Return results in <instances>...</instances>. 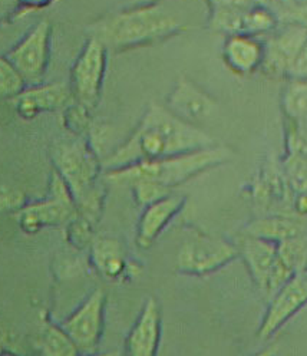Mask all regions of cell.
I'll use <instances>...</instances> for the list:
<instances>
[{
	"instance_id": "6da1fadb",
	"label": "cell",
	"mask_w": 307,
	"mask_h": 356,
	"mask_svg": "<svg viewBox=\"0 0 307 356\" xmlns=\"http://www.w3.org/2000/svg\"><path fill=\"white\" fill-rule=\"evenodd\" d=\"M213 145L214 140L206 131L174 115L168 108L152 104L131 137L108 155L102 167L113 171Z\"/></svg>"
},
{
	"instance_id": "7a4b0ae2",
	"label": "cell",
	"mask_w": 307,
	"mask_h": 356,
	"mask_svg": "<svg viewBox=\"0 0 307 356\" xmlns=\"http://www.w3.org/2000/svg\"><path fill=\"white\" fill-rule=\"evenodd\" d=\"M184 24L160 3H148L106 15L90 28L108 51L125 52L163 42L184 31Z\"/></svg>"
},
{
	"instance_id": "3957f363",
	"label": "cell",
	"mask_w": 307,
	"mask_h": 356,
	"mask_svg": "<svg viewBox=\"0 0 307 356\" xmlns=\"http://www.w3.org/2000/svg\"><path fill=\"white\" fill-rule=\"evenodd\" d=\"M233 157L231 149L226 147H208L172 157L152 161H142L119 170L105 172V180L119 186H133L138 181L154 183L167 190H172L195 175L210 168L222 165Z\"/></svg>"
},
{
	"instance_id": "277c9868",
	"label": "cell",
	"mask_w": 307,
	"mask_h": 356,
	"mask_svg": "<svg viewBox=\"0 0 307 356\" xmlns=\"http://www.w3.org/2000/svg\"><path fill=\"white\" fill-rule=\"evenodd\" d=\"M52 157L55 171L74 197L78 216L94 225L103 200V188L99 184V172L103 167L97 152L85 140L79 138L58 144Z\"/></svg>"
},
{
	"instance_id": "5b68a950",
	"label": "cell",
	"mask_w": 307,
	"mask_h": 356,
	"mask_svg": "<svg viewBox=\"0 0 307 356\" xmlns=\"http://www.w3.org/2000/svg\"><path fill=\"white\" fill-rule=\"evenodd\" d=\"M78 216L74 197L62 180L53 171L51 181V195L42 202L24 206L17 211V222L20 229L28 234H35L45 227L62 226L72 221Z\"/></svg>"
},
{
	"instance_id": "8992f818",
	"label": "cell",
	"mask_w": 307,
	"mask_h": 356,
	"mask_svg": "<svg viewBox=\"0 0 307 356\" xmlns=\"http://www.w3.org/2000/svg\"><path fill=\"white\" fill-rule=\"evenodd\" d=\"M240 256L237 246L203 233L188 237L177 254V270L183 275L204 276L222 269Z\"/></svg>"
},
{
	"instance_id": "52a82bcc",
	"label": "cell",
	"mask_w": 307,
	"mask_h": 356,
	"mask_svg": "<svg viewBox=\"0 0 307 356\" xmlns=\"http://www.w3.org/2000/svg\"><path fill=\"white\" fill-rule=\"evenodd\" d=\"M108 49L94 36H90L78 55L71 71V91L75 101L88 109L98 105L106 71Z\"/></svg>"
},
{
	"instance_id": "ba28073f",
	"label": "cell",
	"mask_w": 307,
	"mask_h": 356,
	"mask_svg": "<svg viewBox=\"0 0 307 356\" xmlns=\"http://www.w3.org/2000/svg\"><path fill=\"white\" fill-rule=\"evenodd\" d=\"M51 42L52 25L42 20L6 55L26 85H38L45 76L51 59Z\"/></svg>"
},
{
	"instance_id": "9c48e42d",
	"label": "cell",
	"mask_w": 307,
	"mask_h": 356,
	"mask_svg": "<svg viewBox=\"0 0 307 356\" xmlns=\"http://www.w3.org/2000/svg\"><path fill=\"white\" fill-rule=\"evenodd\" d=\"M105 302L103 291L97 289L69 318L60 323L81 353L94 352L101 341Z\"/></svg>"
},
{
	"instance_id": "30bf717a",
	"label": "cell",
	"mask_w": 307,
	"mask_h": 356,
	"mask_svg": "<svg viewBox=\"0 0 307 356\" xmlns=\"http://www.w3.org/2000/svg\"><path fill=\"white\" fill-rule=\"evenodd\" d=\"M307 305V270L296 273L272 296L266 316L258 329V338L266 341L286 325Z\"/></svg>"
},
{
	"instance_id": "8fae6325",
	"label": "cell",
	"mask_w": 307,
	"mask_h": 356,
	"mask_svg": "<svg viewBox=\"0 0 307 356\" xmlns=\"http://www.w3.org/2000/svg\"><path fill=\"white\" fill-rule=\"evenodd\" d=\"M307 43V28L288 24L265 43L261 71L272 78L288 76L290 66Z\"/></svg>"
},
{
	"instance_id": "7c38bea8",
	"label": "cell",
	"mask_w": 307,
	"mask_h": 356,
	"mask_svg": "<svg viewBox=\"0 0 307 356\" xmlns=\"http://www.w3.org/2000/svg\"><path fill=\"white\" fill-rule=\"evenodd\" d=\"M74 98L71 86L62 82L33 85L13 99L16 114L26 121L36 118L42 113H51L65 108Z\"/></svg>"
},
{
	"instance_id": "4fadbf2b",
	"label": "cell",
	"mask_w": 307,
	"mask_h": 356,
	"mask_svg": "<svg viewBox=\"0 0 307 356\" xmlns=\"http://www.w3.org/2000/svg\"><path fill=\"white\" fill-rule=\"evenodd\" d=\"M161 339V312L149 298L125 341V356H157Z\"/></svg>"
},
{
	"instance_id": "5bb4252c",
	"label": "cell",
	"mask_w": 307,
	"mask_h": 356,
	"mask_svg": "<svg viewBox=\"0 0 307 356\" xmlns=\"http://www.w3.org/2000/svg\"><path fill=\"white\" fill-rule=\"evenodd\" d=\"M168 109L179 118L194 124V121L210 117L215 109V99L190 79L181 76L168 97Z\"/></svg>"
},
{
	"instance_id": "9a60e30c",
	"label": "cell",
	"mask_w": 307,
	"mask_h": 356,
	"mask_svg": "<svg viewBox=\"0 0 307 356\" xmlns=\"http://www.w3.org/2000/svg\"><path fill=\"white\" fill-rule=\"evenodd\" d=\"M237 249L257 287L265 295H269V280L277 260V244L243 234Z\"/></svg>"
},
{
	"instance_id": "2e32d148",
	"label": "cell",
	"mask_w": 307,
	"mask_h": 356,
	"mask_svg": "<svg viewBox=\"0 0 307 356\" xmlns=\"http://www.w3.org/2000/svg\"><path fill=\"white\" fill-rule=\"evenodd\" d=\"M185 198L183 195L169 194L158 200V202L144 207L137 230L138 246L141 249H149L152 243L169 225V221L183 210Z\"/></svg>"
},
{
	"instance_id": "e0dca14e",
	"label": "cell",
	"mask_w": 307,
	"mask_h": 356,
	"mask_svg": "<svg viewBox=\"0 0 307 356\" xmlns=\"http://www.w3.org/2000/svg\"><path fill=\"white\" fill-rule=\"evenodd\" d=\"M223 60L235 75L254 74L265 60V43L250 35H230L223 47Z\"/></svg>"
},
{
	"instance_id": "ac0fdd59",
	"label": "cell",
	"mask_w": 307,
	"mask_h": 356,
	"mask_svg": "<svg viewBox=\"0 0 307 356\" xmlns=\"http://www.w3.org/2000/svg\"><path fill=\"white\" fill-rule=\"evenodd\" d=\"M92 263L99 275L111 282H119L133 272L118 238L99 237L92 243Z\"/></svg>"
},
{
	"instance_id": "d6986e66",
	"label": "cell",
	"mask_w": 307,
	"mask_h": 356,
	"mask_svg": "<svg viewBox=\"0 0 307 356\" xmlns=\"http://www.w3.org/2000/svg\"><path fill=\"white\" fill-rule=\"evenodd\" d=\"M304 230L306 225L301 218L289 216H270L250 222L243 234L279 244L281 241L306 234Z\"/></svg>"
},
{
	"instance_id": "ffe728a7",
	"label": "cell",
	"mask_w": 307,
	"mask_h": 356,
	"mask_svg": "<svg viewBox=\"0 0 307 356\" xmlns=\"http://www.w3.org/2000/svg\"><path fill=\"white\" fill-rule=\"evenodd\" d=\"M40 356H79L81 352L60 323L43 321L39 335Z\"/></svg>"
},
{
	"instance_id": "44dd1931",
	"label": "cell",
	"mask_w": 307,
	"mask_h": 356,
	"mask_svg": "<svg viewBox=\"0 0 307 356\" xmlns=\"http://www.w3.org/2000/svg\"><path fill=\"white\" fill-rule=\"evenodd\" d=\"M281 108L290 121L307 120V79H290L281 97Z\"/></svg>"
},
{
	"instance_id": "7402d4cb",
	"label": "cell",
	"mask_w": 307,
	"mask_h": 356,
	"mask_svg": "<svg viewBox=\"0 0 307 356\" xmlns=\"http://www.w3.org/2000/svg\"><path fill=\"white\" fill-rule=\"evenodd\" d=\"M277 254L294 273L307 270V234L279 243Z\"/></svg>"
},
{
	"instance_id": "603a6c76",
	"label": "cell",
	"mask_w": 307,
	"mask_h": 356,
	"mask_svg": "<svg viewBox=\"0 0 307 356\" xmlns=\"http://www.w3.org/2000/svg\"><path fill=\"white\" fill-rule=\"evenodd\" d=\"M26 89V82L15 66L5 58H0V99H15Z\"/></svg>"
},
{
	"instance_id": "cb8c5ba5",
	"label": "cell",
	"mask_w": 307,
	"mask_h": 356,
	"mask_svg": "<svg viewBox=\"0 0 307 356\" xmlns=\"http://www.w3.org/2000/svg\"><path fill=\"white\" fill-rule=\"evenodd\" d=\"M286 170V181L297 193H307V161L288 155L284 161Z\"/></svg>"
},
{
	"instance_id": "d4e9b609",
	"label": "cell",
	"mask_w": 307,
	"mask_h": 356,
	"mask_svg": "<svg viewBox=\"0 0 307 356\" xmlns=\"http://www.w3.org/2000/svg\"><path fill=\"white\" fill-rule=\"evenodd\" d=\"M129 187L133 188L137 204L141 206L142 209L171 194L169 190H167L161 186L154 184V183H147V181H138V183H134L133 186H129Z\"/></svg>"
},
{
	"instance_id": "484cf974",
	"label": "cell",
	"mask_w": 307,
	"mask_h": 356,
	"mask_svg": "<svg viewBox=\"0 0 307 356\" xmlns=\"http://www.w3.org/2000/svg\"><path fill=\"white\" fill-rule=\"evenodd\" d=\"M65 113H67L63 117L65 127H67L72 134H75V136L81 137V134H83L91 124L90 109L76 102L75 105L68 106Z\"/></svg>"
},
{
	"instance_id": "4316f807",
	"label": "cell",
	"mask_w": 307,
	"mask_h": 356,
	"mask_svg": "<svg viewBox=\"0 0 307 356\" xmlns=\"http://www.w3.org/2000/svg\"><path fill=\"white\" fill-rule=\"evenodd\" d=\"M22 207H24V194L17 190L0 187V213L20 210Z\"/></svg>"
},
{
	"instance_id": "83f0119b",
	"label": "cell",
	"mask_w": 307,
	"mask_h": 356,
	"mask_svg": "<svg viewBox=\"0 0 307 356\" xmlns=\"http://www.w3.org/2000/svg\"><path fill=\"white\" fill-rule=\"evenodd\" d=\"M288 76L290 79H307V43L293 60Z\"/></svg>"
},
{
	"instance_id": "f1b7e54d",
	"label": "cell",
	"mask_w": 307,
	"mask_h": 356,
	"mask_svg": "<svg viewBox=\"0 0 307 356\" xmlns=\"http://www.w3.org/2000/svg\"><path fill=\"white\" fill-rule=\"evenodd\" d=\"M284 17L288 19V24H297L307 28V0L301 5H292L286 8Z\"/></svg>"
},
{
	"instance_id": "f546056e",
	"label": "cell",
	"mask_w": 307,
	"mask_h": 356,
	"mask_svg": "<svg viewBox=\"0 0 307 356\" xmlns=\"http://www.w3.org/2000/svg\"><path fill=\"white\" fill-rule=\"evenodd\" d=\"M53 0H17V5L24 6L28 10H38V9H45L49 5H52Z\"/></svg>"
},
{
	"instance_id": "4dcf8cb0",
	"label": "cell",
	"mask_w": 307,
	"mask_h": 356,
	"mask_svg": "<svg viewBox=\"0 0 307 356\" xmlns=\"http://www.w3.org/2000/svg\"><path fill=\"white\" fill-rule=\"evenodd\" d=\"M294 207H296V213H297L300 217L307 216V193H300V194L297 195Z\"/></svg>"
},
{
	"instance_id": "1f68e13d",
	"label": "cell",
	"mask_w": 307,
	"mask_h": 356,
	"mask_svg": "<svg viewBox=\"0 0 307 356\" xmlns=\"http://www.w3.org/2000/svg\"><path fill=\"white\" fill-rule=\"evenodd\" d=\"M9 332L6 329V326L2 323V321H0V356L5 355V350L9 345Z\"/></svg>"
},
{
	"instance_id": "d6a6232c",
	"label": "cell",
	"mask_w": 307,
	"mask_h": 356,
	"mask_svg": "<svg viewBox=\"0 0 307 356\" xmlns=\"http://www.w3.org/2000/svg\"><path fill=\"white\" fill-rule=\"evenodd\" d=\"M277 355V348H267L265 350H260L251 356H276Z\"/></svg>"
},
{
	"instance_id": "836d02e7",
	"label": "cell",
	"mask_w": 307,
	"mask_h": 356,
	"mask_svg": "<svg viewBox=\"0 0 307 356\" xmlns=\"http://www.w3.org/2000/svg\"><path fill=\"white\" fill-rule=\"evenodd\" d=\"M13 5H17V0H0V12L8 10Z\"/></svg>"
},
{
	"instance_id": "e575fe53",
	"label": "cell",
	"mask_w": 307,
	"mask_h": 356,
	"mask_svg": "<svg viewBox=\"0 0 307 356\" xmlns=\"http://www.w3.org/2000/svg\"><path fill=\"white\" fill-rule=\"evenodd\" d=\"M267 2L270 3V5H281V6H284V8H289V6H292V5H294V0H267Z\"/></svg>"
},
{
	"instance_id": "d590c367",
	"label": "cell",
	"mask_w": 307,
	"mask_h": 356,
	"mask_svg": "<svg viewBox=\"0 0 307 356\" xmlns=\"http://www.w3.org/2000/svg\"><path fill=\"white\" fill-rule=\"evenodd\" d=\"M92 356H125L124 353H121L119 350H113V352H105V353H98V355H92Z\"/></svg>"
},
{
	"instance_id": "8d00e7d4",
	"label": "cell",
	"mask_w": 307,
	"mask_h": 356,
	"mask_svg": "<svg viewBox=\"0 0 307 356\" xmlns=\"http://www.w3.org/2000/svg\"><path fill=\"white\" fill-rule=\"evenodd\" d=\"M2 356H12V355H6V353H5V355H2Z\"/></svg>"
}]
</instances>
